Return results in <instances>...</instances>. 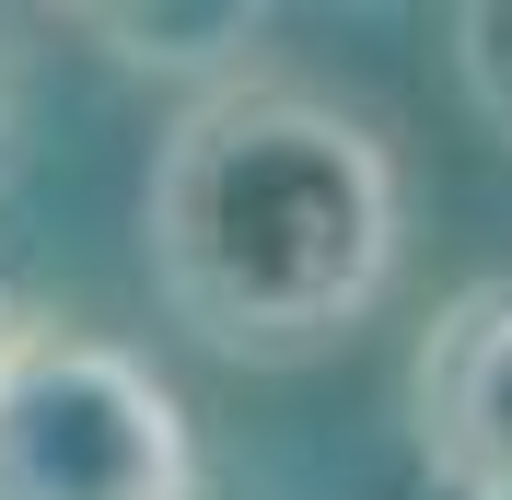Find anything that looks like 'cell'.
Segmentation results:
<instances>
[{"mask_svg": "<svg viewBox=\"0 0 512 500\" xmlns=\"http://www.w3.org/2000/svg\"><path fill=\"white\" fill-rule=\"evenodd\" d=\"M408 442L454 500H512V280H466L419 326Z\"/></svg>", "mask_w": 512, "mask_h": 500, "instance_id": "3957f363", "label": "cell"}, {"mask_svg": "<svg viewBox=\"0 0 512 500\" xmlns=\"http://www.w3.org/2000/svg\"><path fill=\"white\" fill-rule=\"evenodd\" d=\"M70 35H94L117 70H163V82H256V47H268V12L256 0H210V12H140V0H82Z\"/></svg>", "mask_w": 512, "mask_h": 500, "instance_id": "277c9868", "label": "cell"}, {"mask_svg": "<svg viewBox=\"0 0 512 500\" xmlns=\"http://www.w3.org/2000/svg\"><path fill=\"white\" fill-rule=\"evenodd\" d=\"M443 35H454V82H466V105L512 140V0H466Z\"/></svg>", "mask_w": 512, "mask_h": 500, "instance_id": "5b68a950", "label": "cell"}, {"mask_svg": "<svg viewBox=\"0 0 512 500\" xmlns=\"http://www.w3.org/2000/svg\"><path fill=\"white\" fill-rule=\"evenodd\" d=\"M396 256H408V198L384 128L291 70L198 94L140 175L152 303L245 373L338 361L384 314Z\"/></svg>", "mask_w": 512, "mask_h": 500, "instance_id": "6da1fadb", "label": "cell"}, {"mask_svg": "<svg viewBox=\"0 0 512 500\" xmlns=\"http://www.w3.org/2000/svg\"><path fill=\"white\" fill-rule=\"evenodd\" d=\"M12 326H24V303H12V291H0V349H12Z\"/></svg>", "mask_w": 512, "mask_h": 500, "instance_id": "8992f818", "label": "cell"}, {"mask_svg": "<svg viewBox=\"0 0 512 500\" xmlns=\"http://www.w3.org/2000/svg\"><path fill=\"white\" fill-rule=\"evenodd\" d=\"M0 500H198L187 396L82 314H24L0 349Z\"/></svg>", "mask_w": 512, "mask_h": 500, "instance_id": "7a4b0ae2", "label": "cell"}]
</instances>
